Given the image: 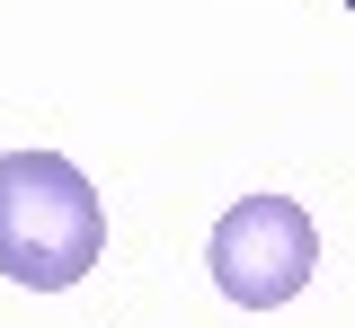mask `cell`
Listing matches in <instances>:
<instances>
[{
    "instance_id": "obj_1",
    "label": "cell",
    "mask_w": 355,
    "mask_h": 328,
    "mask_svg": "<svg viewBox=\"0 0 355 328\" xmlns=\"http://www.w3.org/2000/svg\"><path fill=\"white\" fill-rule=\"evenodd\" d=\"M107 257V204L62 151L0 160V275L27 293H62Z\"/></svg>"
},
{
    "instance_id": "obj_2",
    "label": "cell",
    "mask_w": 355,
    "mask_h": 328,
    "mask_svg": "<svg viewBox=\"0 0 355 328\" xmlns=\"http://www.w3.org/2000/svg\"><path fill=\"white\" fill-rule=\"evenodd\" d=\"M214 284L240 302V311H275V302H293L320 266V231H311V213L293 195H249V204H231L214 222Z\"/></svg>"
}]
</instances>
